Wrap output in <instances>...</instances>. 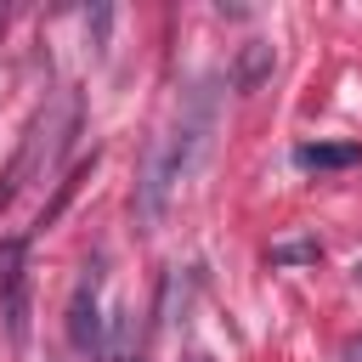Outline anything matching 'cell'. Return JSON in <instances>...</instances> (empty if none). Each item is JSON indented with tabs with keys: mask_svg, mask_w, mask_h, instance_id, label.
Returning a JSON list of instances; mask_svg holds the SVG:
<instances>
[{
	"mask_svg": "<svg viewBox=\"0 0 362 362\" xmlns=\"http://www.w3.org/2000/svg\"><path fill=\"white\" fill-rule=\"evenodd\" d=\"M215 113H221V85L215 79H198L175 102L170 124L158 130V141H153V153L141 164V187H136V204H141V221L147 226H158L170 215L175 192L198 175V164H204V153L215 141Z\"/></svg>",
	"mask_w": 362,
	"mask_h": 362,
	"instance_id": "cell-1",
	"label": "cell"
},
{
	"mask_svg": "<svg viewBox=\"0 0 362 362\" xmlns=\"http://www.w3.org/2000/svg\"><path fill=\"white\" fill-rule=\"evenodd\" d=\"M74 130H79V96L74 90H62V96H51L45 107H40V119L28 124V136H23V153L11 158V170H6V181H0V209L40 175H51L57 164H62V153H68V141H74Z\"/></svg>",
	"mask_w": 362,
	"mask_h": 362,
	"instance_id": "cell-2",
	"label": "cell"
},
{
	"mask_svg": "<svg viewBox=\"0 0 362 362\" xmlns=\"http://www.w3.org/2000/svg\"><path fill=\"white\" fill-rule=\"evenodd\" d=\"M102 288H107L102 260H85L79 277H74V294H68V317H62V322H68V345H74L85 362H107V356H113V317H107Z\"/></svg>",
	"mask_w": 362,
	"mask_h": 362,
	"instance_id": "cell-3",
	"label": "cell"
},
{
	"mask_svg": "<svg viewBox=\"0 0 362 362\" xmlns=\"http://www.w3.org/2000/svg\"><path fill=\"white\" fill-rule=\"evenodd\" d=\"M0 317L11 345H28V272H23V243H0Z\"/></svg>",
	"mask_w": 362,
	"mask_h": 362,
	"instance_id": "cell-4",
	"label": "cell"
},
{
	"mask_svg": "<svg viewBox=\"0 0 362 362\" xmlns=\"http://www.w3.org/2000/svg\"><path fill=\"white\" fill-rule=\"evenodd\" d=\"M272 68H277V51H272L266 40H249V45L238 51V62H232V90H238V96H255V90L272 79Z\"/></svg>",
	"mask_w": 362,
	"mask_h": 362,
	"instance_id": "cell-5",
	"label": "cell"
},
{
	"mask_svg": "<svg viewBox=\"0 0 362 362\" xmlns=\"http://www.w3.org/2000/svg\"><path fill=\"white\" fill-rule=\"evenodd\" d=\"M294 164L300 170H351V164H362V147L356 141H305V147H294Z\"/></svg>",
	"mask_w": 362,
	"mask_h": 362,
	"instance_id": "cell-6",
	"label": "cell"
},
{
	"mask_svg": "<svg viewBox=\"0 0 362 362\" xmlns=\"http://www.w3.org/2000/svg\"><path fill=\"white\" fill-rule=\"evenodd\" d=\"M266 260H272V266H317V260H322V243H317V238H283V243L266 249Z\"/></svg>",
	"mask_w": 362,
	"mask_h": 362,
	"instance_id": "cell-7",
	"label": "cell"
},
{
	"mask_svg": "<svg viewBox=\"0 0 362 362\" xmlns=\"http://www.w3.org/2000/svg\"><path fill=\"white\" fill-rule=\"evenodd\" d=\"M113 362H147V356H141V339H136V322H119V339H113Z\"/></svg>",
	"mask_w": 362,
	"mask_h": 362,
	"instance_id": "cell-8",
	"label": "cell"
},
{
	"mask_svg": "<svg viewBox=\"0 0 362 362\" xmlns=\"http://www.w3.org/2000/svg\"><path fill=\"white\" fill-rule=\"evenodd\" d=\"M339 362H362V334H356V339H345V351H339Z\"/></svg>",
	"mask_w": 362,
	"mask_h": 362,
	"instance_id": "cell-9",
	"label": "cell"
}]
</instances>
